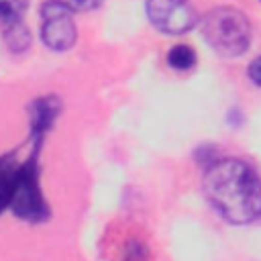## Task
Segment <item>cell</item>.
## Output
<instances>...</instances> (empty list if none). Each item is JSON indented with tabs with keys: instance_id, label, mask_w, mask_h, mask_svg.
Segmentation results:
<instances>
[{
	"instance_id": "6da1fadb",
	"label": "cell",
	"mask_w": 261,
	"mask_h": 261,
	"mask_svg": "<svg viewBox=\"0 0 261 261\" xmlns=\"http://www.w3.org/2000/svg\"><path fill=\"white\" fill-rule=\"evenodd\" d=\"M210 206L232 224H249L261 216V179L241 159H216L204 173Z\"/></svg>"
},
{
	"instance_id": "ba28073f",
	"label": "cell",
	"mask_w": 261,
	"mask_h": 261,
	"mask_svg": "<svg viewBox=\"0 0 261 261\" xmlns=\"http://www.w3.org/2000/svg\"><path fill=\"white\" fill-rule=\"evenodd\" d=\"M167 61H169V65L175 67V69H188V67L194 65L196 53H194L188 45H175V47H171V51H169V55H167Z\"/></svg>"
},
{
	"instance_id": "30bf717a",
	"label": "cell",
	"mask_w": 261,
	"mask_h": 261,
	"mask_svg": "<svg viewBox=\"0 0 261 261\" xmlns=\"http://www.w3.org/2000/svg\"><path fill=\"white\" fill-rule=\"evenodd\" d=\"M29 0H0V22L12 24L20 20Z\"/></svg>"
},
{
	"instance_id": "9c48e42d",
	"label": "cell",
	"mask_w": 261,
	"mask_h": 261,
	"mask_svg": "<svg viewBox=\"0 0 261 261\" xmlns=\"http://www.w3.org/2000/svg\"><path fill=\"white\" fill-rule=\"evenodd\" d=\"M6 41L12 47V51H22L29 47V31L27 27L18 20L12 24H6Z\"/></svg>"
},
{
	"instance_id": "8fae6325",
	"label": "cell",
	"mask_w": 261,
	"mask_h": 261,
	"mask_svg": "<svg viewBox=\"0 0 261 261\" xmlns=\"http://www.w3.org/2000/svg\"><path fill=\"white\" fill-rule=\"evenodd\" d=\"M124 261H147V249H145L141 243L126 245V251H124Z\"/></svg>"
},
{
	"instance_id": "7a4b0ae2",
	"label": "cell",
	"mask_w": 261,
	"mask_h": 261,
	"mask_svg": "<svg viewBox=\"0 0 261 261\" xmlns=\"http://www.w3.org/2000/svg\"><path fill=\"white\" fill-rule=\"evenodd\" d=\"M202 33L206 43L224 57L241 55L251 41V24L247 16L230 6L210 10L202 20Z\"/></svg>"
},
{
	"instance_id": "8992f818",
	"label": "cell",
	"mask_w": 261,
	"mask_h": 261,
	"mask_svg": "<svg viewBox=\"0 0 261 261\" xmlns=\"http://www.w3.org/2000/svg\"><path fill=\"white\" fill-rule=\"evenodd\" d=\"M59 112V102L53 98V96H47V98H39L33 108H31V120H33V135L35 137H41L55 120Z\"/></svg>"
},
{
	"instance_id": "277c9868",
	"label": "cell",
	"mask_w": 261,
	"mask_h": 261,
	"mask_svg": "<svg viewBox=\"0 0 261 261\" xmlns=\"http://www.w3.org/2000/svg\"><path fill=\"white\" fill-rule=\"evenodd\" d=\"M41 37L53 51H65L75 43L71 6L63 0H47L41 6Z\"/></svg>"
},
{
	"instance_id": "52a82bcc",
	"label": "cell",
	"mask_w": 261,
	"mask_h": 261,
	"mask_svg": "<svg viewBox=\"0 0 261 261\" xmlns=\"http://www.w3.org/2000/svg\"><path fill=\"white\" fill-rule=\"evenodd\" d=\"M16 169L14 165L0 161V212L10 206L14 188H16Z\"/></svg>"
},
{
	"instance_id": "3957f363",
	"label": "cell",
	"mask_w": 261,
	"mask_h": 261,
	"mask_svg": "<svg viewBox=\"0 0 261 261\" xmlns=\"http://www.w3.org/2000/svg\"><path fill=\"white\" fill-rule=\"evenodd\" d=\"M10 208L14 210L16 216L31 222L45 220L49 214V208L39 188V171H37L35 155L16 169V188H14Z\"/></svg>"
},
{
	"instance_id": "4fadbf2b",
	"label": "cell",
	"mask_w": 261,
	"mask_h": 261,
	"mask_svg": "<svg viewBox=\"0 0 261 261\" xmlns=\"http://www.w3.org/2000/svg\"><path fill=\"white\" fill-rule=\"evenodd\" d=\"M249 77L253 80V84L261 86V57L253 59L251 65H249Z\"/></svg>"
},
{
	"instance_id": "5b68a950",
	"label": "cell",
	"mask_w": 261,
	"mask_h": 261,
	"mask_svg": "<svg viewBox=\"0 0 261 261\" xmlns=\"http://www.w3.org/2000/svg\"><path fill=\"white\" fill-rule=\"evenodd\" d=\"M149 20L167 35H179L190 31L198 16L188 0H147L145 4Z\"/></svg>"
},
{
	"instance_id": "7c38bea8",
	"label": "cell",
	"mask_w": 261,
	"mask_h": 261,
	"mask_svg": "<svg viewBox=\"0 0 261 261\" xmlns=\"http://www.w3.org/2000/svg\"><path fill=\"white\" fill-rule=\"evenodd\" d=\"M67 4L71 6V10H94L102 4V0H67Z\"/></svg>"
}]
</instances>
